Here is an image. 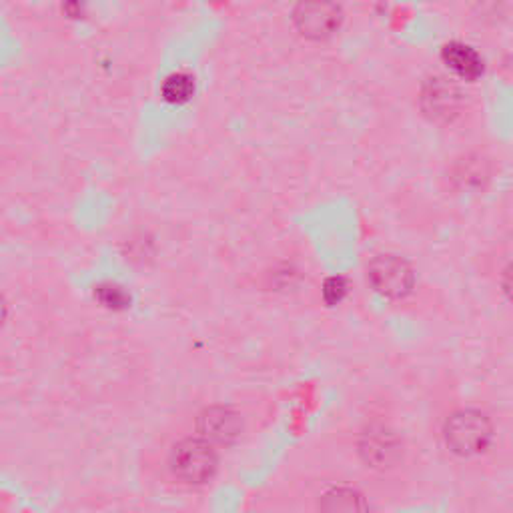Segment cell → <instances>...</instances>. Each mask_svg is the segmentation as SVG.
<instances>
[{"instance_id": "1", "label": "cell", "mask_w": 513, "mask_h": 513, "mask_svg": "<svg viewBox=\"0 0 513 513\" xmlns=\"http://www.w3.org/2000/svg\"><path fill=\"white\" fill-rule=\"evenodd\" d=\"M443 447L459 461H479L497 443V427L489 413L477 407L453 409L441 423Z\"/></svg>"}, {"instance_id": "2", "label": "cell", "mask_w": 513, "mask_h": 513, "mask_svg": "<svg viewBox=\"0 0 513 513\" xmlns=\"http://www.w3.org/2000/svg\"><path fill=\"white\" fill-rule=\"evenodd\" d=\"M219 467L217 451L207 439H183L169 455V469L175 479L185 485H205L209 483Z\"/></svg>"}, {"instance_id": "3", "label": "cell", "mask_w": 513, "mask_h": 513, "mask_svg": "<svg viewBox=\"0 0 513 513\" xmlns=\"http://www.w3.org/2000/svg\"><path fill=\"white\" fill-rule=\"evenodd\" d=\"M357 453L365 467L377 473H391L405 463V443L387 425H369L357 441Z\"/></svg>"}, {"instance_id": "4", "label": "cell", "mask_w": 513, "mask_h": 513, "mask_svg": "<svg viewBox=\"0 0 513 513\" xmlns=\"http://www.w3.org/2000/svg\"><path fill=\"white\" fill-rule=\"evenodd\" d=\"M367 281L385 299H405L415 287L411 265L397 255H377L367 265Z\"/></svg>"}, {"instance_id": "5", "label": "cell", "mask_w": 513, "mask_h": 513, "mask_svg": "<svg viewBox=\"0 0 513 513\" xmlns=\"http://www.w3.org/2000/svg\"><path fill=\"white\" fill-rule=\"evenodd\" d=\"M297 27L305 37L325 39L335 33L339 25L337 9L327 0H307L297 13Z\"/></svg>"}, {"instance_id": "6", "label": "cell", "mask_w": 513, "mask_h": 513, "mask_svg": "<svg viewBox=\"0 0 513 513\" xmlns=\"http://www.w3.org/2000/svg\"><path fill=\"white\" fill-rule=\"evenodd\" d=\"M241 417L225 407H211L199 415V433L207 441L229 443L241 435Z\"/></svg>"}, {"instance_id": "7", "label": "cell", "mask_w": 513, "mask_h": 513, "mask_svg": "<svg viewBox=\"0 0 513 513\" xmlns=\"http://www.w3.org/2000/svg\"><path fill=\"white\" fill-rule=\"evenodd\" d=\"M423 103L427 113H431L435 119H451L461 107V95L453 85L437 79L425 89Z\"/></svg>"}, {"instance_id": "8", "label": "cell", "mask_w": 513, "mask_h": 513, "mask_svg": "<svg viewBox=\"0 0 513 513\" xmlns=\"http://www.w3.org/2000/svg\"><path fill=\"white\" fill-rule=\"evenodd\" d=\"M443 61L447 63V67L457 73L463 79H475L481 75V59L477 57V53L465 45L453 43L447 45L443 51Z\"/></svg>"}, {"instance_id": "9", "label": "cell", "mask_w": 513, "mask_h": 513, "mask_svg": "<svg viewBox=\"0 0 513 513\" xmlns=\"http://www.w3.org/2000/svg\"><path fill=\"white\" fill-rule=\"evenodd\" d=\"M319 507L325 511H359L367 505L363 503V497L357 491L347 487H333L321 495Z\"/></svg>"}, {"instance_id": "10", "label": "cell", "mask_w": 513, "mask_h": 513, "mask_svg": "<svg viewBox=\"0 0 513 513\" xmlns=\"http://www.w3.org/2000/svg\"><path fill=\"white\" fill-rule=\"evenodd\" d=\"M195 95V79L187 73L171 75L163 85V99L171 105H185Z\"/></svg>"}, {"instance_id": "11", "label": "cell", "mask_w": 513, "mask_h": 513, "mask_svg": "<svg viewBox=\"0 0 513 513\" xmlns=\"http://www.w3.org/2000/svg\"><path fill=\"white\" fill-rule=\"evenodd\" d=\"M95 295H97V299L105 305V307H109V309H115V311H119V309H125L127 305H129V295L121 289V287H117V285H101L97 291H95Z\"/></svg>"}, {"instance_id": "12", "label": "cell", "mask_w": 513, "mask_h": 513, "mask_svg": "<svg viewBox=\"0 0 513 513\" xmlns=\"http://www.w3.org/2000/svg\"><path fill=\"white\" fill-rule=\"evenodd\" d=\"M345 291H347L345 281H343V279H339V277H335V279H329V281L325 283V291H323V295H325V299H327L329 303H339V301L343 299Z\"/></svg>"}, {"instance_id": "13", "label": "cell", "mask_w": 513, "mask_h": 513, "mask_svg": "<svg viewBox=\"0 0 513 513\" xmlns=\"http://www.w3.org/2000/svg\"><path fill=\"white\" fill-rule=\"evenodd\" d=\"M501 291L505 299L513 305V261L501 273Z\"/></svg>"}]
</instances>
